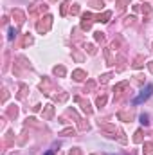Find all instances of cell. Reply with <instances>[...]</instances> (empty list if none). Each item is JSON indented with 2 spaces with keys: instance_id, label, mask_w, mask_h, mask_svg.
I'll list each match as a JSON object with an SVG mask.
<instances>
[{
  "instance_id": "1",
  "label": "cell",
  "mask_w": 153,
  "mask_h": 155,
  "mask_svg": "<svg viewBox=\"0 0 153 155\" xmlns=\"http://www.w3.org/2000/svg\"><path fill=\"white\" fill-rule=\"evenodd\" d=\"M151 92H153V85H148V87H146V90H142V92H141V94H139V96L133 99V103H135V105L142 103L144 99H148V97L151 96Z\"/></svg>"
},
{
  "instance_id": "2",
  "label": "cell",
  "mask_w": 153,
  "mask_h": 155,
  "mask_svg": "<svg viewBox=\"0 0 153 155\" xmlns=\"http://www.w3.org/2000/svg\"><path fill=\"white\" fill-rule=\"evenodd\" d=\"M45 155H52V153H50V152H49V153H45Z\"/></svg>"
}]
</instances>
